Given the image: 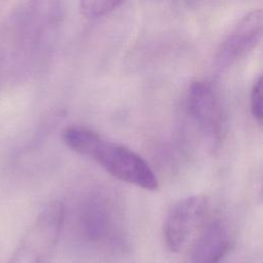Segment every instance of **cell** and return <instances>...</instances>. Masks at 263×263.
Wrapping results in <instances>:
<instances>
[{
    "instance_id": "cell-1",
    "label": "cell",
    "mask_w": 263,
    "mask_h": 263,
    "mask_svg": "<svg viewBox=\"0 0 263 263\" xmlns=\"http://www.w3.org/2000/svg\"><path fill=\"white\" fill-rule=\"evenodd\" d=\"M76 229L86 246L109 253L127 248L122 213L112 196L104 192L86 195L79 204Z\"/></svg>"
},
{
    "instance_id": "cell-2",
    "label": "cell",
    "mask_w": 263,
    "mask_h": 263,
    "mask_svg": "<svg viewBox=\"0 0 263 263\" xmlns=\"http://www.w3.org/2000/svg\"><path fill=\"white\" fill-rule=\"evenodd\" d=\"M60 201L46 204L29 226L7 263H51L65 224Z\"/></svg>"
},
{
    "instance_id": "cell-3",
    "label": "cell",
    "mask_w": 263,
    "mask_h": 263,
    "mask_svg": "<svg viewBox=\"0 0 263 263\" xmlns=\"http://www.w3.org/2000/svg\"><path fill=\"white\" fill-rule=\"evenodd\" d=\"M84 156L93 159L114 178L141 187L156 190L158 180L148 162L130 148L107 141L95 134L88 144Z\"/></svg>"
},
{
    "instance_id": "cell-4",
    "label": "cell",
    "mask_w": 263,
    "mask_h": 263,
    "mask_svg": "<svg viewBox=\"0 0 263 263\" xmlns=\"http://www.w3.org/2000/svg\"><path fill=\"white\" fill-rule=\"evenodd\" d=\"M209 211V200L201 194L190 195L178 200L167 212L162 226L165 248L179 253L191 237L203 226Z\"/></svg>"
},
{
    "instance_id": "cell-5",
    "label": "cell",
    "mask_w": 263,
    "mask_h": 263,
    "mask_svg": "<svg viewBox=\"0 0 263 263\" xmlns=\"http://www.w3.org/2000/svg\"><path fill=\"white\" fill-rule=\"evenodd\" d=\"M185 106L191 120L205 138L213 142L221 139L224 126L222 106L209 81L198 79L189 85Z\"/></svg>"
},
{
    "instance_id": "cell-6",
    "label": "cell",
    "mask_w": 263,
    "mask_h": 263,
    "mask_svg": "<svg viewBox=\"0 0 263 263\" xmlns=\"http://www.w3.org/2000/svg\"><path fill=\"white\" fill-rule=\"evenodd\" d=\"M262 11L252 10L242 16L221 42L216 55L219 67H229L252 51L261 40Z\"/></svg>"
},
{
    "instance_id": "cell-7",
    "label": "cell",
    "mask_w": 263,
    "mask_h": 263,
    "mask_svg": "<svg viewBox=\"0 0 263 263\" xmlns=\"http://www.w3.org/2000/svg\"><path fill=\"white\" fill-rule=\"evenodd\" d=\"M232 234L221 219L203 225L185 256L183 263H222L232 250Z\"/></svg>"
},
{
    "instance_id": "cell-8",
    "label": "cell",
    "mask_w": 263,
    "mask_h": 263,
    "mask_svg": "<svg viewBox=\"0 0 263 263\" xmlns=\"http://www.w3.org/2000/svg\"><path fill=\"white\" fill-rule=\"evenodd\" d=\"M122 4V1L114 0H86L79 2L78 9L87 18H98L114 11Z\"/></svg>"
},
{
    "instance_id": "cell-9",
    "label": "cell",
    "mask_w": 263,
    "mask_h": 263,
    "mask_svg": "<svg viewBox=\"0 0 263 263\" xmlns=\"http://www.w3.org/2000/svg\"><path fill=\"white\" fill-rule=\"evenodd\" d=\"M250 110L259 125L262 124V77L259 75L253 82L250 92Z\"/></svg>"
}]
</instances>
